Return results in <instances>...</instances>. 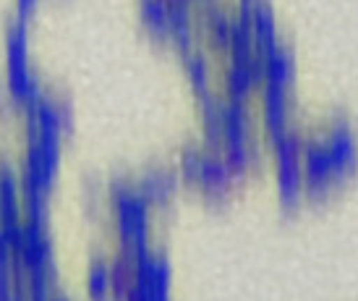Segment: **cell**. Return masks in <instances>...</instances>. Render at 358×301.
Wrapping results in <instances>:
<instances>
[{
  "label": "cell",
  "instance_id": "cell-2",
  "mask_svg": "<svg viewBox=\"0 0 358 301\" xmlns=\"http://www.w3.org/2000/svg\"><path fill=\"white\" fill-rule=\"evenodd\" d=\"M6 69H8L6 90L13 105L24 113L34 111L45 100L48 90L29 66V31L24 19H13L6 29Z\"/></svg>",
  "mask_w": 358,
  "mask_h": 301
},
{
  "label": "cell",
  "instance_id": "cell-6",
  "mask_svg": "<svg viewBox=\"0 0 358 301\" xmlns=\"http://www.w3.org/2000/svg\"><path fill=\"white\" fill-rule=\"evenodd\" d=\"M324 136V144H327V152L332 158V168H335V176L338 181H345L350 173L358 171V134L356 129L350 126L348 120H335L327 129Z\"/></svg>",
  "mask_w": 358,
  "mask_h": 301
},
{
  "label": "cell",
  "instance_id": "cell-18",
  "mask_svg": "<svg viewBox=\"0 0 358 301\" xmlns=\"http://www.w3.org/2000/svg\"><path fill=\"white\" fill-rule=\"evenodd\" d=\"M254 134H257V126H254V115H251L249 105L225 100V141L249 139Z\"/></svg>",
  "mask_w": 358,
  "mask_h": 301
},
{
  "label": "cell",
  "instance_id": "cell-22",
  "mask_svg": "<svg viewBox=\"0 0 358 301\" xmlns=\"http://www.w3.org/2000/svg\"><path fill=\"white\" fill-rule=\"evenodd\" d=\"M204 155L207 150H201L199 144H186L178 155V176L183 183H189V186H196V181H199V171H201V162H204Z\"/></svg>",
  "mask_w": 358,
  "mask_h": 301
},
{
  "label": "cell",
  "instance_id": "cell-4",
  "mask_svg": "<svg viewBox=\"0 0 358 301\" xmlns=\"http://www.w3.org/2000/svg\"><path fill=\"white\" fill-rule=\"evenodd\" d=\"M267 84L264 71V52L254 50L243 58H228V66L222 71V97L230 102H249L257 90Z\"/></svg>",
  "mask_w": 358,
  "mask_h": 301
},
{
  "label": "cell",
  "instance_id": "cell-10",
  "mask_svg": "<svg viewBox=\"0 0 358 301\" xmlns=\"http://www.w3.org/2000/svg\"><path fill=\"white\" fill-rule=\"evenodd\" d=\"M134 272H136V286L152 288V291H170L173 286V265L168 254L157 249L141 251L139 257H134Z\"/></svg>",
  "mask_w": 358,
  "mask_h": 301
},
{
  "label": "cell",
  "instance_id": "cell-1",
  "mask_svg": "<svg viewBox=\"0 0 358 301\" xmlns=\"http://www.w3.org/2000/svg\"><path fill=\"white\" fill-rule=\"evenodd\" d=\"M105 202L113 212L118 246L129 257H139L141 251L152 246V210L147 200L136 189V181L126 176H113L105 186Z\"/></svg>",
  "mask_w": 358,
  "mask_h": 301
},
{
  "label": "cell",
  "instance_id": "cell-20",
  "mask_svg": "<svg viewBox=\"0 0 358 301\" xmlns=\"http://www.w3.org/2000/svg\"><path fill=\"white\" fill-rule=\"evenodd\" d=\"M136 272H134V257L118 251L110 260V288H113V301H126L129 291L134 288Z\"/></svg>",
  "mask_w": 358,
  "mask_h": 301
},
{
  "label": "cell",
  "instance_id": "cell-9",
  "mask_svg": "<svg viewBox=\"0 0 358 301\" xmlns=\"http://www.w3.org/2000/svg\"><path fill=\"white\" fill-rule=\"evenodd\" d=\"M236 173L228 168L225 158L220 152L207 150L204 155V162H201V171H199V181H196V189L209 197V200H225L230 197V191L236 189Z\"/></svg>",
  "mask_w": 358,
  "mask_h": 301
},
{
  "label": "cell",
  "instance_id": "cell-7",
  "mask_svg": "<svg viewBox=\"0 0 358 301\" xmlns=\"http://www.w3.org/2000/svg\"><path fill=\"white\" fill-rule=\"evenodd\" d=\"M180 176L176 168H168V165H155V168H147L136 178V189L141 191V197L147 200L152 210H165L173 204V200L178 197L180 191Z\"/></svg>",
  "mask_w": 358,
  "mask_h": 301
},
{
  "label": "cell",
  "instance_id": "cell-14",
  "mask_svg": "<svg viewBox=\"0 0 358 301\" xmlns=\"http://www.w3.org/2000/svg\"><path fill=\"white\" fill-rule=\"evenodd\" d=\"M201 134L209 150H222V141H225V97L222 94L212 92L201 100Z\"/></svg>",
  "mask_w": 358,
  "mask_h": 301
},
{
  "label": "cell",
  "instance_id": "cell-16",
  "mask_svg": "<svg viewBox=\"0 0 358 301\" xmlns=\"http://www.w3.org/2000/svg\"><path fill=\"white\" fill-rule=\"evenodd\" d=\"M230 52L228 58H243L257 50L254 29H251V6H241L230 13Z\"/></svg>",
  "mask_w": 358,
  "mask_h": 301
},
{
  "label": "cell",
  "instance_id": "cell-5",
  "mask_svg": "<svg viewBox=\"0 0 358 301\" xmlns=\"http://www.w3.org/2000/svg\"><path fill=\"white\" fill-rule=\"evenodd\" d=\"M303 186H306V197L319 200L324 197L332 186H338L340 181L332 168V158L327 152L324 136H306L303 144Z\"/></svg>",
  "mask_w": 358,
  "mask_h": 301
},
{
  "label": "cell",
  "instance_id": "cell-15",
  "mask_svg": "<svg viewBox=\"0 0 358 301\" xmlns=\"http://www.w3.org/2000/svg\"><path fill=\"white\" fill-rule=\"evenodd\" d=\"M251 29H254L257 50L264 52V50H269L272 45L280 42L278 13H275L269 0H254V3H251Z\"/></svg>",
  "mask_w": 358,
  "mask_h": 301
},
{
  "label": "cell",
  "instance_id": "cell-8",
  "mask_svg": "<svg viewBox=\"0 0 358 301\" xmlns=\"http://www.w3.org/2000/svg\"><path fill=\"white\" fill-rule=\"evenodd\" d=\"M290 129V100L288 90L264 84L262 87V136L267 141H278Z\"/></svg>",
  "mask_w": 358,
  "mask_h": 301
},
{
  "label": "cell",
  "instance_id": "cell-24",
  "mask_svg": "<svg viewBox=\"0 0 358 301\" xmlns=\"http://www.w3.org/2000/svg\"><path fill=\"white\" fill-rule=\"evenodd\" d=\"M48 301H69V299H63V296H50Z\"/></svg>",
  "mask_w": 358,
  "mask_h": 301
},
{
  "label": "cell",
  "instance_id": "cell-23",
  "mask_svg": "<svg viewBox=\"0 0 358 301\" xmlns=\"http://www.w3.org/2000/svg\"><path fill=\"white\" fill-rule=\"evenodd\" d=\"M37 3H40V0H16V6H19V19L27 21V16L37 8Z\"/></svg>",
  "mask_w": 358,
  "mask_h": 301
},
{
  "label": "cell",
  "instance_id": "cell-17",
  "mask_svg": "<svg viewBox=\"0 0 358 301\" xmlns=\"http://www.w3.org/2000/svg\"><path fill=\"white\" fill-rule=\"evenodd\" d=\"M141 27L150 31V37L159 42H168V21L170 3L168 0H136Z\"/></svg>",
  "mask_w": 358,
  "mask_h": 301
},
{
  "label": "cell",
  "instance_id": "cell-11",
  "mask_svg": "<svg viewBox=\"0 0 358 301\" xmlns=\"http://www.w3.org/2000/svg\"><path fill=\"white\" fill-rule=\"evenodd\" d=\"M264 71H267V84L290 90L299 79V60L290 45L278 42L269 50H264Z\"/></svg>",
  "mask_w": 358,
  "mask_h": 301
},
{
  "label": "cell",
  "instance_id": "cell-12",
  "mask_svg": "<svg viewBox=\"0 0 358 301\" xmlns=\"http://www.w3.org/2000/svg\"><path fill=\"white\" fill-rule=\"evenodd\" d=\"M170 3V21H168V42H173L180 50V55L196 50V19H194V6L189 0H168Z\"/></svg>",
  "mask_w": 358,
  "mask_h": 301
},
{
  "label": "cell",
  "instance_id": "cell-13",
  "mask_svg": "<svg viewBox=\"0 0 358 301\" xmlns=\"http://www.w3.org/2000/svg\"><path fill=\"white\" fill-rule=\"evenodd\" d=\"M21 178L19 168L8 160H0V223L21 218Z\"/></svg>",
  "mask_w": 358,
  "mask_h": 301
},
{
  "label": "cell",
  "instance_id": "cell-3",
  "mask_svg": "<svg viewBox=\"0 0 358 301\" xmlns=\"http://www.w3.org/2000/svg\"><path fill=\"white\" fill-rule=\"evenodd\" d=\"M303 144L306 134L299 126H290L278 141L269 144L272 160H275V181H278V197L285 207H296L306 197L303 186Z\"/></svg>",
  "mask_w": 358,
  "mask_h": 301
},
{
  "label": "cell",
  "instance_id": "cell-21",
  "mask_svg": "<svg viewBox=\"0 0 358 301\" xmlns=\"http://www.w3.org/2000/svg\"><path fill=\"white\" fill-rule=\"evenodd\" d=\"M87 296H90V301H113L108 260L90 262V270H87Z\"/></svg>",
  "mask_w": 358,
  "mask_h": 301
},
{
  "label": "cell",
  "instance_id": "cell-25",
  "mask_svg": "<svg viewBox=\"0 0 358 301\" xmlns=\"http://www.w3.org/2000/svg\"><path fill=\"white\" fill-rule=\"evenodd\" d=\"M251 3H254V0H241V6H251Z\"/></svg>",
  "mask_w": 358,
  "mask_h": 301
},
{
  "label": "cell",
  "instance_id": "cell-19",
  "mask_svg": "<svg viewBox=\"0 0 358 301\" xmlns=\"http://www.w3.org/2000/svg\"><path fill=\"white\" fill-rule=\"evenodd\" d=\"M183 69H186V79H189L194 94H199V100L212 94V66L204 52L191 50L183 55Z\"/></svg>",
  "mask_w": 358,
  "mask_h": 301
}]
</instances>
